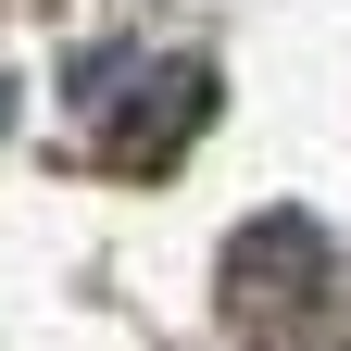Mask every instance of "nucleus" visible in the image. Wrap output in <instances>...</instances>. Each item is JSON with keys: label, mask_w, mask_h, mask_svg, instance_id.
Here are the masks:
<instances>
[{"label": "nucleus", "mask_w": 351, "mask_h": 351, "mask_svg": "<svg viewBox=\"0 0 351 351\" xmlns=\"http://www.w3.org/2000/svg\"><path fill=\"white\" fill-rule=\"evenodd\" d=\"M226 289H239V326H289L301 301H326V239L301 226V213H263L226 251Z\"/></svg>", "instance_id": "obj_1"}, {"label": "nucleus", "mask_w": 351, "mask_h": 351, "mask_svg": "<svg viewBox=\"0 0 351 351\" xmlns=\"http://www.w3.org/2000/svg\"><path fill=\"white\" fill-rule=\"evenodd\" d=\"M138 101H151V88H138ZM201 113H213V75H201V63H176L163 113H125L113 138H101V163H113V176H138V163H176V151L201 138Z\"/></svg>", "instance_id": "obj_2"}]
</instances>
